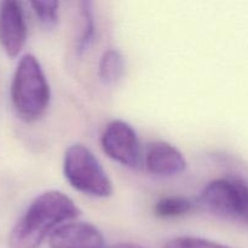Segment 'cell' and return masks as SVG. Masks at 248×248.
Segmentation results:
<instances>
[{
    "instance_id": "obj_5",
    "label": "cell",
    "mask_w": 248,
    "mask_h": 248,
    "mask_svg": "<svg viewBox=\"0 0 248 248\" xmlns=\"http://www.w3.org/2000/svg\"><path fill=\"white\" fill-rule=\"evenodd\" d=\"M103 152L114 161L130 169H138L142 162L140 145L135 128L123 120L109 123L102 133Z\"/></svg>"
},
{
    "instance_id": "obj_11",
    "label": "cell",
    "mask_w": 248,
    "mask_h": 248,
    "mask_svg": "<svg viewBox=\"0 0 248 248\" xmlns=\"http://www.w3.org/2000/svg\"><path fill=\"white\" fill-rule=\"evenodd\" d=\"M81 31H80L79 39H78L77 43V52L79 55H82V53L86 52L90 48V46L92 45V43H93L94 19L93 12H92V2H81Z\"/></svg>"
},
{
    "instance_id": "obj_7",
    "label": "cell",
    "mask_w": 248,
    "mask_h": 248,
    "mask_svg": "<svg viewBox=\"0 0 248 248\" xmlns=\"http://www.w3.org/2000/svg\"><path fill=\"white\" fill-rule=\"evenodd\" d=\"M50 248H107L102 232L85 222H68L48 237Z\"/></svg>"
},
{
    "instance_id": "obj_1",
    "label": "cell",
    "mask_w": 248,
    "mask_h": 248,
    "mask_svg": "<svg viewBox=\"0 0 248 248\" xmlns=\"http://www.w3.org/2000/svg\"><path fill=\"white\" fill-rule=\"evenodd\" d=\"M80 216L74 201L65 194L48 190L36 196L12 228L10 248H39L57 228Z\"/></svg>"
},
{
    "instance_id": "obj_8",
    "label": "cell",
    "mask_w": 248,
    "mask_h": 248,
    "mask_svg": "<svg viewBox=\"0 0 248 248\" xmlns=\"http://www.w3.org/2000/svg\"><path fill=\"white\" fill-rule=\"evenodd\" d=\"M148 171L162 177H172L182 173L186 169V160L179 149L167 142L149 144L144 155Z\"/></svg>"
},
{
    "instance_id": "obj_3",
    "label": "cell",
    "mask_w": 248,
    "mask_h": 248,
    "mask_svg": "<svg viewBox=\"0 0 248 248\" xmlns=\"http://www.w3.org/2000/svg\"><path fill=\"white\" fill-rule=\"evenodd\" d=\"M63 172L68 183L80 193L92 198H109L113 184L93 153L82 144H73L65 150Z\"/></svg>"
},
{
    "instance_id": "obj_14",
    "label": "cell",
    "mask_w": 248,
    "mask_h": 248,
    "mask_svg": "<svg viewBox=\"0 0 248 248\" xmlns=\"http://www.w3.org/2000/svg\"><path fill=\"white\" fill-rule=\"evenodd\" d=\"M107 248H145V247L140 246V245L128 244V242H126V244H118V245H114V246L107 247Z\"/></svg>"
},
{
    "instance_id": "obj_10",
    "label": "cell",
    "mask_w": 248,
    "mask_h": 248,
    "mask_svg": "<svg viewBox=\"0 0 248 248\" xmlns=\"http://www.w3.org/2000/svg\"><path fill=\"white\" fill-rule=\"evenodd\" d=\"M196 205L198 203H194L193 201L183 196H167L157 201L154 207V213L156 217L164 219L182 217L191 212Z\"/></svg>"
},
{
    "instance_id": "obj_13",
    "label": "cell",
    "mask_w": 248,
    "mask_h": 248,
    "mask_svg": "<svg viewBox=\"0 0 248 248\" xmlns=\"http://www.w3.org/2000/svg\"><path fill=\"white\" fill-rule=\"evenodd\" d=\"M164 248H232L218 242L195 236H178L165 244Z\"/></svg>"
},
{
    "instance_id": "obj_9",
    "label": "cell",
    "mask_w": 248,
    "mask_h": 248,
    "mask_svg": "<svg viewBox=\"0 0 248 248\" xmlns=\"http://www.w3.org/2000/svg\"><path fill=\"white\" fill-rule=\"evenodd\" d=\"M125 60L118 50L106 51L99 62V79L104 85H114L123 78Z\"/></svg>"
},
{
    "instance_id": "obj_2",
    "label": "cell",
    "mask_w": 248,
    "mask_h": 248,
    "mask_svg": "<svg viewBox=\"0 0 248 248\" xmlns=\"http://www.w3.org/2000/svg\"><path fill=\"white\" fill-rule=\"evenodd\" d=\"M11 99L19 116L35 121L45 114L51 99V90L35 56L27 53L17 63L11 84Z\"/></svg>"
},
{
    "instance_id": "obj_6",
    "label": "cell",
    "mask_w": 248,
    "mask_h": 248,
    "mask_svg": "<svg viewBox=\"0 0 248 248\" xmlns=\"http://www.w3.org/2000/svg\"><path fill=\"white\" fill-rule=\"evenodd\" d=\"M27 39V24L21 2H0V45L10 57L21 52Z\"/></svg>"
},
{
    "instance_id": "obj_12",
    "label": "cell",
    "mask_w": 248,
    "mask_h": 248,
    "mask_svg": "<svg viewBox=\"0 0 248 248\" xmlns=\"http://www.w3.org/2000/svg\"><path fill=\"white\" fill-rule=\"evenodd\" d=\"M31 5L39 21L44 26L51 28V27L57 23L60 2L55 1V0H51V1H31Z\"/></svg>"
},
{
    "instance_id": "obj_4",
    "label": "cell",
    "mask_w": 248,
    "mask_h": 248,
    "mask_svg": "<svg viewBox=\"0 0 248 248\" xmlns=\"http://www.w3.org/2000/svg\"><path fill=\"white\" fill-rule=\"evenodd\" d=\"M198 205L223 219L248 225V186L242 179L212 181L201 191Z\"/></svg>"
}]
</instances>
